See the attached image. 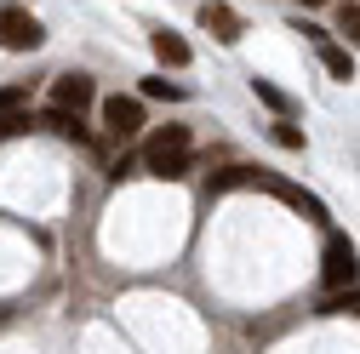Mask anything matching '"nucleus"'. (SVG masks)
Segmentation results:
<instances>
[{"instance_id":"nucleus-13","label":"nucleus","mask_w":360,"mask_h":354,"mask_svg":"<svg viewBox=\"0 0 360 354\" xmlns=\"http://www.w3.org/2000/svg\"><path fill=\"white\" fill-rule=\"evenodd\" d=\"M143 98H166V103H177V98H184V86H172L166 74H149V80H143Z\"/></svg>"},{"instance_id":"nucleus-9","label":"nucleus","mask_w":360,"mask_h":354,"mask_svg":"<svg viewBox=\"0 0 360 354\" xmlns=\"http://www.w3.org/2000/svg\"><path fill=\"white\" fill-rule=\"evenodd\" d=\"M40 126H52L58 138H75V143H86V126H80V114H69V109H46V114H40Z\"/></svg>"},{"instance_id":"nucleus-8","label":"nucleus","mask_w":360,"mask_h":354,"mask_svg":"<svg viewBox=\"0 0 360 354\" xmlns=\"http://www.w3.org/2000/svg\"><path fill=\"white\" fill-rule=\"evenodd\" d=\"M314 46H321V63H326V74H332V80H354V52L332 46V40H314Z\"/></svg>"},{"instance_id":"nucleus-7","label":"nucleus","mask_w":360,"mask_h":354,"mask_svg":"<svg viewBox=\"0 0 360 354\" xmlns=\"http://www.w3.org/2000/svg\"><path fill=\"white\" fill-rule=\"evenodd\" d=\"M149 46H155V58L172 63V69H184V63H189V40H184V34H172V29H155Z\"/></svg>"},{"instance_id":"nucleus-16","label":"nucleus","mask_w":360,"mask_h":354,"mask_svg":"<svg viewBox=\"0 0 360 354\" xmlns=\"http://www.w3.org/2000/svg\"><path fill=\"white\" fill-rule=\"evenodd\" d=\"M275 143H281V149H303V131H297L292 120H275Z\"/></svg>"},{"instance_id":"nucleus-6","label":"nucleus","mask_w":360,"mask_h":354,"mask_svg":"<svg viewBox=\"0 0 360 354\" xmlns=\"http://www.w3.org/2000/svg\"><path fill=\"white\" fill-rule=\"evenodd\" d=\"M200 23H206V29L223 40V46H235V40L246 34V29H240V18H235L229 6H223V0H206V6H200Z\"/></svg>"},{"instance_id":"nucleus-12","label":"nucleus","mask_w":360,"mask_h":354,"mask_svg":"<svg viewBox=\"0 0 360 354\" xmlns=\"http://www.w3.org/2000/svg\"><path fill=\"white\" fill-rule=\"evenodd\" d=\"M338 29L349 34V46H360V6H354V0H343V6H338Z\"/></svg>"},{"instance_id":"nucleus-10","label":"nucleus","mask_w":360,"mask_h":354,"mask_svg":"<svg viewBox=\"0 0 360 354\" xmlns=\"http://www.w3.org/2000/svg\"><path fill=\"white\" fill-rule=\"evenodd\" d=\"M321 315H360V286H343L321 303Z\"/></svg>"},{"instance_id":"nucleus-14","label":"nucleus","mask_w":360,"mask_h":354,"mask_svg":"<svg viewBox=\"0 0 360 354\" xmlns=\"http://www.w3.org/2000/svg\"><path fill=\"white\" fill-rule=\"evenodd\" d=\"M34 126H40V120L23 114V109H18V114H0V138H23V131H34Z\"/></svg>"},{"instance_id":"nucleus-1","label":"nucleus","mask_w":360,"mask_h":354,"mask_svg":"<svg viewBox=\"0 0 360 354\" xmlns=\"http://www.w3.org/2000/svg\"><path fill=\"white\" fill-rule=\"evenodd\" d=\"M189 166H195L189 126H160L155 138L143 143V171H149V177H166V183H177V177H189Z\"/></svg>"},{"instance_id":"nucleus-2","label":"nucleus","mask_w":360,"mask_h":354,"mask_svg":"<svg viewBox=\"0 0 360 354\" xmlns=\"http://www.w3.org/2000/svg\"><path fill=\"white\" fill-rule=\"evenodd\" d=\"M354 275H360V251H354V240H349V235H332L326 251H321V280H326V291L354 286Z\"/></svg>"},{"instance_id":"nucleus-4","label":"nucleus","mask_w":360,"mask_h":354,"mask_svg":"<svg viewBox=\"0 0 360 354\" xmlns=\"http://www.w3.org/2000/svg\"><path fill=\"white\" fill-rule=\"evenodd\" d=\"M103 126L115 131L120 143L138 138V131H143V103L138 98H103Z\"/></svg>"},{"instance_id":"nucleus-3","label":"nucleus","mask_w":360,"mask_h":354,"mask_svg":"<svg viewBox=\"0 0 360 354\" xmlns=\"http://www.w3.org/2000/svg\"><path fill=\"white\" fill-rule=\"evenodd\" d=\"M40 40H46L40 18H29L23 6H6V12H0V46H6V52H34Z\"/></svg>"},{"instance_id":"nucleus-11","label":"nucleus","mask_w":360,"mask_h":354,"mask_svg":"<svg viewBox=\"0 0 360 354\" xmlns=\"http://www.w3.org/2000/svg\"><path fill=\"white\" fill-rule=\"evenodd\" d=\"M252 92H257V98H263L269 109H275V114H286V109H292V98L281 92V86H275V80H252Z\"/></svg>"},{"instance_id":"nucleus-15","label":"nucleus","mask_w":360,"mask_h":354,"mask_svg":"<svg viewBox=\"0 0 360 354\" xmlns=\"http://www.w3.org/2000/svg\"><path fill=\"white\" fill-rule=\"evenodd\" d=\"M29 103V86H0V114H18Z\"/></svg>"},{"instance_id":"nucleus-5","label":"nucleus","mask_w":360,"mask_h":354,"mask_svg":"<svg viewBox=\"0 0 360 354\" xmlns=\"http://www.w3.org/2000/svg\"><path fill=\"white\" fill-rule=\"evenodd\" d=\"M92 98H98V86L86 80V74H58V80H52V109H69V114H80Z\"/></svg>"},{"instance_id":"nucleus-17","label":"nucleus","mask_w":360,"mask_h":354,"mask_svg":"<svg viewBox=\"0 0 360 354\" xmlns=\"http://www.w3.org/2000/svg\"><path fill=\"white\" fill-rule=\"evenodd\" d=\"M297 6H326V0H297Z\"/></svg>"}]
</instances>
